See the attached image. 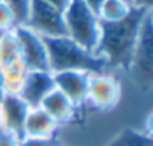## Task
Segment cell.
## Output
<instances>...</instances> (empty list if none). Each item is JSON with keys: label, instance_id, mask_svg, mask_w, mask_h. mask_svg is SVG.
<instances>
[{"label": "cell", "instance_id": "cell-1", "mask_svg": "<svg viewBox=\"0 0 153 146\" xmlns=\"http://www.w3.org/2000/svg\"><path fill=\"white\" fill-rule=\"evenodd\" d=\"M147 11L132 8V12L125 20L102 23L101 39L95 53L105 62L108 71H128L138 32Z\"/></svg>", "mask_w": 153, "mask_h": 146}, {"label": "cell", "instance_id": "cell-2", "mask_svg": "<svg viewBox=\"0 0 153 146\" xmlns=\"http://www.w3.org/2000/svg\"><path fill=\"white\" fill-rule=\"evenodd\" d=\"M48 50V68L51 72L83 71L89 74L108 71L105 62L92 51L84 50L68 36L44 38Z\"/></svg>", "mask_w": 153, "mask_h": 146}, {"label": "cell", "instance_id": "cell-3", "mask_svg": "<svg viewBox=\"0 0 153 146\" xmlns=\"http://www.w3.org/2000/svg\"><path fill=\"white\" fill-rule=\"evenodd\" d=\"M63 15L66 36L84 50L95 53L102 30V23L99 17L92 12L81 0H72Z\"/></svg>", "mask_w": 153, "mask_h": 146}, {"label": "cell", "instance_id": "cell-4", "mask_svg": "<svg viewBox=\"0 0 153 146\" xmlns=\"http://www.w3.org/2000/svg\"><path fill=\"white\" fill-rule=\"evenodd\" d=\"M128 74L143 91H149L153 83V9L147 11L131 56Z\"/></svg>", "mask_w": 153, "mask_h": 146}, {"label": "cell", "instance_id": "cell-5", "mask_svg": "<svg viewBox=\"0 0 153 146\" xmlns=\"http://www.w3.org/2000/svg\"><path fill=\"white\" fill-rule=\"evenodd\" d=\"M122 95V82L119 80L116 72H98V74L90 76L86 106H90L98 112L107 113L119 106Z\"/></svg>", "mask_w": 153, "mask_h": 146}, {"label": "cell", "instance_id": "cell-6", "mask_svg": "<svg viewBox=\"0 0 153 146\" xmlns=\"http://www.w3.org/2000/svg\"><path fill=\"white\" fill-rule=\"evenodd\" d=\"M20 42L21 60L30 71H50L48 50L44 36L32 30L29 26H18L14 29Z\"/></svg>", "mask_w": 153, "mask_h": 146}, {"label": "cell", "instance_id": "cell-7", "mask_svg": "<svg viewBox=\"0 0 153 146\" xmlns=\"http://www.w3.org/2000/svg\"><path fill=\"white\" fill-rule=\"evenodd\" d=\"M26 26H29L32 30L44 38L66 36L63 12L57 11L42 0H33L32 12Z\"/></svg>", "mask_w": 153, "mask_h": 146}, {"label": "cell", "instance_id": "cell-8", "mask_svg": "<svg viewBox=\"0 0 153 146\" xmlns=\"http://www.w3.org/2000/svg\"><path fill=\"white\" fill-rule=\"evenodd\" d=\"M89 72L83 71H62L53 72L54 88L59 89L76 109L84 107L87 101V89H89Z\"/></svg>", "mask_w": 153, "mask_h": 146}, {"label": "cell", "instance_id": "cell-9", "mask_svg": "<svg viewBox=\"0 0 153 146\" xmlns=\"http://www.w3.org/2000/svg\"><path fill=\"white\" fill-rule=\"evenodd\" d=\"M29 106L18 95H6L0 103V130L23 137V125L29 112Z\"/></svg>", "mask_w": 153, "mask_h": 146}, {"label": "cell", "instance_id": "cell-10", "mask_svg": "<svg viewBox=\"0 0 153 146\" xmlns=\"http://www.w3.org/2000/svg\"><path fill=\"white\" fill-rule=\"evenodd\" d=\"M53 89L54 77L51 71H29L20 97L29 107H38Z\"/></svg>", "mask_w": 153, "mask_h": 146}, {"label": "cell", "instance_id": "cell-11", "mask_svg": "<svg viewBox=\"0 0 153 146\" xmlns=\"http://www.w3.org/2000/svg\"><path fill=\"white\" fill-rule=\"evenodd\" d=\"M38 107H41L60 128H62L63 125L69 124V122L75 118L76 112H78V109H76V107H75L59 89H56V88L42 100V103H41Z\"/></svg>", "mask_w": 153, "mask_h": 146}, {"label": "cell", "instance_id": "cell-12", "mask_svg": "<svg viewBox=\"0 0 153 146\" xmlns=\"http://www.w3.org/2000/svg\"><path fill=\"white\" fill-rule=\"evenodd\" d=\"M60 127L41 109L30 107L23 125V137H53L59 136Z\"/></svg>", "mask_w": 153, "mask_h": 146}, {"label": "cell", "instance_id": "cell-13", "mask_svg": "<svg viewBox=\"0 0 153 146\" xmlns=\"http://www.w3.org/2000/svg\"><path fill=\"white\" fill-rule=\"evenodd\" d=\"M29 71L30 69L21 59H15V60L0 65V79L3 82L6 95H18L20 97Z\"/></svg>", "mask_w": 153, "mask_h": 146}, {"label": "cell", "instance_id": "cell-14", "mask_svg": "<svg viewBox=\"0 0 153 146\" xmlns=\"http://www.w3.org/2000/svg\"><path fill=\"white\" fill-rule=\"evenodd\" d=\"M104 146H153V140L152 134L143 130L123 128Z\"/></svg>", "mask_w": 153, "mask_h": 146}, {"label": "cell", "instance_id": "cell-15", "mask_svg": "<svg viewBox=\"0 0 153 146\" xmlns=\"http://www.w3.org/2000/svg\"><path fill=\"white\" fill-rule=\"evenodd\" d=\"M132 12V6L128 0H104L98 17L101 23H117L125 20Z\"/></svg>", "mask_w": 153, "mask_h": 146}, {"label": "cell", "instance_id": "cell-16", "mask_svg": "<svg viewBox=\"0 0 153 146\" xmlns=\"http://www.w3.org/2000/svg\"><path fill=\"white\" fill-rule=\"evenodd\" d=\"M15 59H21V51L15 30L12 29L8 30L0 39V65Z\"/></svg>", "mask_w": 153, "mask_h": 146}, {"label": "cell", "instance_id": "cell-17", "mask_svg": "<svg viewBox=\"0 0 153 146\" xmlns=\"http://www.w3.org/2000/svg\"><path fill=\"white\" fill-rule=\"evenodd\" d=\"M2 2L9 8L15 21V27L27 24L33 6V0H2Z\"/></svg>", "mask_w": 153, "mask_h": 146}, {"label": "cell", "instance_id": "cell-18", "mask_svg": "<svg viewBox=\"0 0 153 146\" xmlns=\"http://www.w3.org/2000/svg\"><path fill=\"white\" fill-rule=\"evenodd\" d=\"M59 136L53 137H21L20 146H60Z\"/></svg>", "mask_w": 153, "mask_h": 146}, {"label": "cell", "instance_id": "cell-19", "mask_svg": "<svg viewBox=\"0 0 153 146\" xmlns=\"http://www.w3.org/2000/svg\"><path fill=\"white\" fill-rule=\"evenodd\" d=\"M0 29L3 30H12L15 29V21L14 17L9 11V8L0 0Z\"/></svg>", "mask_w": 153, "mask_h": 146}, {"label": "cell", "instance_id": "cell-20", "mask_svg": "<svg viewBox=\"0 0 153 146\" xmlns=\"http://www.w3.org/2000/svg\"><path fill=\"white\" fill-rule=\"evenodd\" d=\"M0 146H20V137L0 130Z\"/></svg>", "mask_w": 153, "mask_h": 146}, {"label": "cell", "instance_id": "cell-21", "mask_svg": "<svg viewBox=\"0 0 153 146\" xmlns=\"http://www.w3.org/2000/svg\"><path fill=\"white\" fill-rule=\"evenodd\" d=\"M128 2L135 9H153V0H128Z\"/></svg>", "mask_w": 153, "mask_h": 146}, {"label": "cell", "instance_id": "cell-22", "mask_svg": "<svg viewBox=\"0 0 153 146\" xmlns=\"http://www.w3.org/2000/svg\"><path fill=\"white\" fill-rule=\"evenodd\" d=\"M42 2L48 3L50 6L56 8V9H57V11H60V12H65V11H66V8L69 6V3L72 2V0H42Z\"/></svg>", "mask_w": 153, "mask_h": 146}, {"label": "cell", "instance_id": "cell-23", "mask_svg": "<svg viewBox=\"0 0 153 146\" xmlns=\"http://www.w3.org/2000/svg\"><path fill=\"white\" fill-rule=\"evenodd\" d=\"M81 2H83L92 12H95V14L98 15V11H99V8H101V5H102L104 0H81Z\"/></svg>", "mask_w": 153, "mask_h": 146}, {"label": "cell", "instance_id": "cell-24", "mask_svg": "<svg viewBox=\"0 0 153 146\" xmlns=\"http://www.w3.org/2000/svg\"><path fill=\"white\" fill-rule=\"evenodd\" d=\"M6 97V92H5V88H3V82L0 79V103L3 101V98Z\"/></svg>", "mask_w": 153, "mask_h": 146}, {"label": "cell", "instance_id": "cell-25", "mask_svg": "<svg viewBox=\"0 0 153 146\" xmlns=\"http://www.w3.org/2000/svg\"><path fill=\"white\" fill-rule=\"evenodd\" d=\"M6 32H8V30H3V29H0V39H2V36H3V35H5Z\"/></svg>", "mask_w": 153, "mask_h": 146}, {"label": "cell", "instance_id": "cell-26", "mask_svg": "<svg viewBox=\"0 0 153 146\" xmlns=\"http://www.w3.org/2000/svg\"><path fill=\"white\" fill-rule=\"evenodd\" d=\"M60 146H63V145H60Z\"/></svg>", "mask_w": 153, "mask_h": 146}]
</instances>
